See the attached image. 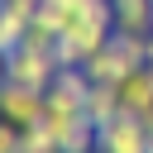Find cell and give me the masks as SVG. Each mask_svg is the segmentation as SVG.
<instances>
[{
  "mask_svg": "<svg viewBox=\"0 0 153 153\" xmlns=\"http://www.w3.org/2000/svg\"><path fill=\"white\" fill-rule=\"evenodd\" d=\"M62 72V57L57 53H43V48H14L5 53V81H19L29 91H48Z\"/></svg>",
  "mask_w": 153,
  "mask_h": 153,
  "instance_id": "1",
  "label": "cell"
},
{
  "mask_svg": "<svg viewBox=\"0 0 153 153\" xmlns=\"http://www.w3.org/2000/svg\"><path fill=\"white\" fill-rule=\"evenodd\" d=\"M91 72L86 67H62L57 81L48 86V110L57 115H86V96H91Z\"/></svg>",
  "mask_w": 153,
  "mask_h": 153,
  "instance_id": "2",
  "label": "cell"
},
{
  "mask_svg": "<svg viewBox=\"0 0 153 153\" xmlns=\"http://www.w3.org/2000/svg\"><path fill=\"white\" fill-rule=\"evenodd\" d=\"M0 110H5V120H14L19 129H29V124H38V120L48 115V91H29V86H19V81H5Z\"/></svg>",
  "mask_w": 153,
  "mask_h": 153,
  "instance_id": "3",
  "label": "cell"
},
{
  "mask_svg": "<svg viewBox=\"0 0 153 153\" xmlns=\"http://www.w3.org/2000/svg\"><path fill=\"white\" fill-rule=\"evenodd\" d=\"M96 148H100V153H148V129H143L134 115H115L110 124H100Z\"/></svg>",
  "mask_w": 153,
  "mask_h": 153,
  "instance_id": "4",
  "label": "cell"
},
{
  "mask_svg": "<svg viewBox=\"0 0 153 153\" xmlns=\"http://www.w3.org/2000/svg\"><path fill=\"white\" fill-rule=\"evenodd\" d=\"M120 105H124V115H134L143 129L153 124V76H148V67H139V72H129V76L120 81Z\"/></svg>",
  "mask_w": 153,
  "mask_h": 153,
  "instance_id": "5",
  "label": "cell"
},
{
  "mask_svg": "<svg viewBox=\"0 0 153 153\" xmlns=\"http://www.w3.org/2000/svg\"><path fill=\"white\" fill-rule=\"evenodd\" d=\"M86 72H91V81H105V86H120L129 72H139V67H129L124 62V53L115 48V43H105L100 53H91L86 57Z\"/></svg>",
  "mask_w": 153,
  "mask_h": 153,
  "instance_id": "6",
  "label": "cell"
},
{
  "mask_svg": "<svg viewBox=\"0 0 153 153\" xmlns=\"http://www.w3.org/2000/svg\"><path fill=\"white\" fill-rule=\"evenodd\" d=\"M86 115H91V124H96V129H100V124H110L115 115H124V105H120V86L96 81V86H91V96H86Z\"/></svg>",
  "mask_w": 153,
  "mask_h": 153,
  "instance_id": "7",
  "label": "cell"
},
{
  "mask_svg": "<svg viewBox=\"0 0 153 153\" xmlns=\"http://www.w3.org/2000/svg\"><path fill=\"white\" fill-rule=\"evenodd\" d=\"M115 29L153 33V0H115Z\"/></svg>",
  "mask_w": 153,
  "mask_h": 153,
  "instance_id": "8",
  "label": "cell"
},
{
  "mask_svg": "<svg viewBox=\"0 0 153 153\" xmlns=\"http://www.w3.org/2000/svg\"><path fill=\"white\" fill-rule=\"evenodd\" d=\"M24 33H29V19L19 14V10H0V48L5 53H14V48H24Z\"/></svg>",
  "mask_w": 153,
  "mask_h": 153,
  "instance_id": "9",
  "label": "cell"
},
{
  "mask_svg": "<svg viewBox=\"0 0 153 153\" xmlns=\"http://www.w3.org/2000/svg\"><path fill=\"white\" fill-rule=\"evenodd\" d=\"M24 153H62V143H57V134L38 120V124L24 129Z\"/></svg>",
  "mask_w": 153,
  "mask_h": 153,
  "instance_id": "10",
  "label": "cell"
},
{
  "mask_svg": "<svg viewBox=\"0 0 153 153\" xmlns=\"http://www.w3.org/2000/svg\"><path fill=\"white\" fill-rule=\"evenodd\" d=\"M148 153H153V124H148Z\"/></svg>",
  "mask_w": 153,
  "mask_h": 153,
  "instance_id": "11",
  "label": "cell"
},
{
  "mask_svg": "<svg viewBox=\"0 0 153 153\" xmlns=\"http://www.w3.org/2000/svg\"><path fill=\"white\" fill-rule=\"evenodd\" d=\"M148 62H153V57H148Z\"/></svg>",
  "mask_w": 153,
  "mask_h": 153,
  "instance_id": "12",
  "label": "cell"
}]
</instances>
